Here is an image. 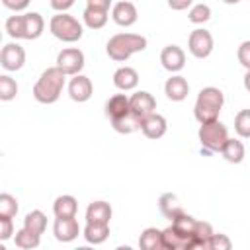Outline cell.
<instances>
[{"mask_svg":"<svg viewBox=\"0 0 250 250\" xmlns=\"http://www.w3.org/2000/svg\"><path fill=\"white\" fill-rule=\"evenodd\" d=\"M195 223H197V219L195 217H191V215H188L186 211L184 213H180L176 219H172V227L186 238V244H188V240H189V236L193 234V229H195ZM184 250H186V246H184Z\"/></svg>","mask_w":250,"mask_h":250,"instance_id":"4316f807","label":"cell"},{"mask_svg":"<svg viewBox=\"0 0 250 250\" xmlns=\"http://www.w3.org/2000/svg\"><path fill=\"white\" fill-rule=\"evenodd\" d=\"M244 88H246V92H250V70H246V74H244Z\"/></svg>","mask_w":250,"mask_h":250,"instance_id":"7bdbcfd3","label":"cell"},{"mask_svg":"<svg viewBox=\"0 0 250 250\" xmlns=\"http://www.w3.org/2000/svg\"><path fill=\"white\" fill-rule=\"evenodd\" d=\"M80 232L82 230H80L76 217H55L53 234L59 242H72Z\"/></svg>","mask_w":250,"mask_h":250,"instance_id":"8fae6325","label":"cell"},{"mask_svg":"<svg viewBox=\"0 0 250 250\" xmlns=\"http://www.w3.org/2000/svg\"><path fill=\"white\" fill-rule=\"evenodd\" d=\"M207 248L209 250H230L232 248V240L223 232H213L211 238L207 240Z\"/></svg>","mask_w":250,"mask_h":250,"instance_id":"d590c367","label":"cell"},{"mask_svg":"<svg viewBox=\"0 0 250 250\" xmlns=\"http://www.w3.org/2000/svg\"><path fill=\"white\" fill-rule=\"evenodd\" d=\"M18 82L10 76V74H2L0 76V100L2 102H10L18 96Z\"/></svg>","mask_w":250,"mask_h":250,"instance_id":"4dcf8cb0","label":"cell"},{"mask_svg":"<svg viewBox=\"0 0 250 250\" xmlns=\"http://www.w3.org/2000/svg\"><path fill=\"white\" fill-rule=\"evenodd\" d=\"M131 111L129 107V96L127 94H113L107 102H105V115L109 119H117L123 117Z\"/></svg>","mask_w":250,"mask_h":250,"instance_id":"d6986e66","label":"cell"},{"mask_svg":"<svg viewBox=\"0 0 250 250\" xmlns=\"http://www.w3.org/2000/svg\"><path fill=\"white\" fill-rule=\"evenodd\" d=\"M14 217L0 215V240H8L14 234Z\"/></svg>","mask_w":250,"mask_h":250,"instance_id":"74e56055","label":"cell"},{"mask_svg":"<svg viewBox=\"0 0 250 250\" xmlns=\"http://www.w3.org/2000/svg\"><path fill=\"white\" fill-rule=\"evenodd\" d=\"M14 242H16V246L21 248V250H33V248H37V246L41 244V234L31 232L29 229L21 227L20 230H16Z\"/></svg>","mask_w":250,"mask_h":250,"instance_id":"d4e9b609","label":"cell"},{"mask_svg":"<svg viewBox=\"0 0 250 250\" xmlns=\"http://www.w3.org/2000/svg\"><path fill=\"white\" fill-rule=\"evenodd\" d=\"M111 127H113V131H117V133H121V135H131V133H135V131L141 129V119L135 117V115L129 111V113L123 115V117L111 119Z\"/></svg>","mask_w":250,"mask_h":250,"instance_id":"484cf974","label":"cell"},{"mask_svg":"<svg viewBox=\"0 0 250 250\" xmlns=\"http://www.w3.org/2000/svg\"><path fill=\"white\" fill-rule=\"evenodd\" d=\"M221 154H223V158H225L227 162H230V164H240V162L244 160V156H246V148H244L242 141L229 137L227 143H225L223 148H221Z\"/></svg>","mask_w":250,"mask_h":250,"instance_id":"44dd1931","label":"cell"},{"mask_svg":"<svg viewBox=\"0 0 250 250\" xmlns=\"http://www.w3.org/2000/svg\"><path fill=\"white\" fill-rule=\"evenodd\" d=\"M166 131H168V121H166L164 115H160V113H156V111L150 113V115H146L145 119H141V133H143L146 139L156 141V139L164 137Z\"/></svg>","mask_w":250,"mask_h":250,"instance_id":"5bb4252c","label":"cell"},{"mask_svg":"<svg viewBox=\"0 0 250 250\" xmlns=\"http://www.w3.org/2000/svg\"><path fill=\"white\" fill-rule=\"evenodd\" d=\"M186 246V238L170 225L162 230V248L164 250H184Z\"/></svg>","mask_w":250,"mask_h":250,"instance_id":"f546056e","label":"cell"},{"mask_svg":"<svg viewBox=\"0 0 250 250\" xmlns=\"http://www.w3.org/2000/svg\"><path fill=\"white\" fill-rule=\"evenodd\" d=\"M168 6L176 12H182V10H188L193 6V0H168Z\"/></svg>","mask_w":250,"mask_h":250,"instance_id":"b9f144b4","label":"cell"},{"mask_svg":"<svg viewBox=\"0 0 250 250\" xmlns=\"http://www.w3.org/2000/svg\"><path fill=\"white\" fill-rule=\"evenodd\" d=\"M82 236L88 244H102L109 236V223H86Z\"/></svg>","mask_w":250,"mask_h":250,"instance_id":"ffe728a7","label":"cell"},{"mask_svg":"<svg viewBox=\"0 0 250 250\" xmlns=\"http://www.w3.org/2000/svg\"><path fill=\"white\" fill-rule=\"evenodd\" d=\"M197 139L201 143V150H205V152H221L223 145L229 139L227 125H223L219 119H213V121H207V123H199Z\"/></svg>","mask_w":250,"mask_h":250,"instance_id":"5b68a950","label":"cell"},{"mask_svg":"<svg viewBox=\"0 0 250 250\" xmlns=\"http://www.w3.org/2000/svg\"><path fill=\"white\" fill-rule=\"evenodd\" d=\"M213 45H215V41H213L211 31H207L203 27L193 29L188 37V51L195 59H207L213 53Z\"/></svg>","mask_w":250,"mask_h":250,"instance_id":"8992f818","label":"cell"},{"mask_svg":"<svg viewBox=\"0 0 250 250\" xmlns=\"http://www.w3.org/2000/svg\"><path fill=\"white\" fill-rule=\"evenodd\" d=\"M64 82H66V74L57 64L55 66H49V68H45L41 72V76L33 84V98L39 104L51 105V104H55L61 98L62 88H64Z\"/></svg>","mask_w":250,"mask_h":250,"instance_id":"6da1fadb","label":"cell"},{"mask_svg":"<svg viewBox=\"0 0 250 250\" xmlns=\"http://www.w3.org/2000/svg\"><path fill=\"white\" fill-rule=\"evenodd\" d=\"M129 107H131V113L135 117L145 119L146 115H150V113L156 111V100H154V96L150 92L139 90L133 96H129Z\"/></svg>","mask_w":250,"mask_h":250,"instance_id":"9c48e42d","label":"cell"},{"mask_svg":"<svg viewBox=\"0 0 250 250\" xmlns=\"http://www.w3.org/2000/svg\"><path fill=\"white\" fill-rule=\"evenodd\" d=\"M84 53L78 47H66L57 55V66L66 74V76H74L80 74V70L84 68Z\"/></svg>","mask_w":250,"mask_h":250,"instance_id":"52a82bcc","label":"cell"},{"mask_svg":"<svg viewBox=\"0 0 250 250\" xmlns=\"http://www.w3.org/2000/svg\"><path fill=\"white\" fill-rule=\"evenodd\" d=\"M111 6H113V0H86V8H96V10L109 12Z\"/></svg>","mask_w":250,"mask_h":250,"instance_id":"60d3db41","label":"cell"},{"mask_svg":"<svg viewBox=\"0 0 250 250\" xmlns=\"http://www.w3.org/2000/svg\"><path fill=\"white\" fill-rule=\"evenodd\" d=\"M164 94L172 102H184L189 94V84L182 74H172L164 84Z\"/></svg>","mask_w":250,"mask_h":250,"instance_id":"9a60e30c","label":"cell"},{"mask_svg":"<svg viewBox=\"0 0 250 250\" xmlns=\"http://www.w3.org/2000/svg\"><path fill=\"white\" fill-rule=\"evenodd\" d=\"M188 20L191 23H197V25L205 23V21L211 20V8L207 4H193L189 8V12H188Z\"/></svg>","mask_w":250,"mask_h":250,"instance_id":"836d02e7","label":"cell"},{"mask_svg":"<svg viewBox=\"0 0 250 250\" xmlns=\"http://www.w3.org/2000/svg\"><path fill=\"white\" fill-rule=\"evenodd\" d=\"M23 227L29 229L31 232H37V234H43L45 229H47V215L41 211V209H33L25 215L23 219Z\"/></svg>","mask_w":250,"mask_h":250,"instance_id":"f1b7e54d","label":"cell"},{"mask_svg":"<svg viewBox=\"0 0 250 250\" xmlns=\"http://www.w3.org/2000/svg\"><path fill=\"white\" fill-rule=\"evenodd\" d=\"M158 209H160V213L166 217V219H176L180 213H184V207L180 205V201H178V195L176 193H162L160 197H158Z\"/></svg>","mask_w":250,"mask_h":250,"instance_id":"603a6c76","label":"cell"},{"mask_svg":"<svg viewBox=\"0 0 250 250\" xmlns=\"http://www.w3.org/2000/svg\"><path fill=\"white\" fill-rule=\"evenodd\" d=\"M223 105H225V94L215 86H205L195 98L193 115L199 123H207V121L219 119Z\"/></svg>","mask_w":250,"mask_h":250,"instance_id":"3957f363","label":"cell"},{"mask_svg":"<svg viewBox=\"0 0 250 250\" xmlns=\"http://www.w3.org/2000/svg\"><path fill=\"white\" fill-rule=\"evenodd\" d=\"M29 2H31V0H2L4 8L14 10V12H21V10H25V8L29 6Z\"/></svg>","mask_w":250,"mask_h":250,"instance_id":"f35d334b","label":"cell"},{"mask_svg":"<svg viewBox=\"0 0 250 250\" xmlns=\"http://www.w3.org/2000/svg\"><path fill=\"white\" fill-rule=\"evenodd\" d=\"M223 2H225V4H229V6H234V4H238L240 0H223Z\"/></svg>","mask_w":250,"mask_h":250,"instance_id":"ee69618b","label":"cell"},{"mask_svg":"<svg viewBox=\"0 0 250 250\" xmlns=\"http://www.w3.org/2000/svg\"><path fill=\"white\" fill-rule=\"evenodd\" d=\"M139 248L143 250H164L162 248V230L156 227H146L139 236Z\"/></svg>","mask_w":250,"mask_h":250,"instance_id":"cb8c5ba5","label":"cell"},{"mask_svg":"<svg viewBox=\"0 0 250 250\" xmlns=\"http://www.w3.org/2000/svg\"><path fill=\"white\" fill-rule=\"evenodd\" d=\"M111 205L107 201H92L86 207V223H109L111 221Z\"/></svg>","mask_w":250,"mask_h":250,"instance_id":"ac0fdd59","label":"cell"},{"mask_svg":"<svg viewBox=\"0 0 250 250\" xmlns=\"http://www.w3.org/2000/svg\"><path fill=\"white\" fill-rule=\"evenodd\" d=\"M20 211L18 199L12 193H0V215H8V217H16Z\"/></svg>","mask_w":250,"mask_h":250,"instance_id":"e575fe53","label":"cell"},{"mask_svg":"<svg viewBox=\"0 0 250 250\" xmlns=\"http://www.w3.org/2000/svg\"><path fill=\"white\" fill-rule=\"evenodd\" d=\"M94 94V84L88 76L84 74H74L68 82V96L72 102H78V104H84L92 98Z\"/></svg>","mask_w":250,"mask_h":250,"instance_id":"7c38bea8","label":"cell"},{"mask_svg":"<svg viewBox=\"0 0 250 250\" xmlns=\"http://www.w3.org/2000/svg\"><path fill=\"white\" fill-rule=\"evenodd\" d=\"M139 84V72L133 68V66H119L115 72H113V86L121 92H131L135 90Z\"/></svg>","mask_w":250,"mask_h":250,"instance_id":"2e32d148","label":"cell"},{"mask_svg":"<svg viewBox=\"0 0 250 250\" xmlns=\"http://www.w3.org/2000/svg\"><path fill=\"white\" fill-rule=\"evenodd\" d=\"M4 29L6 33L12 37V39H23V14L20 16H10L4 23Z\"/></svg>","mask_w":250,"mask_h":250,"instance_id":"d6a6232c","label":"cell"},{"mask_svg":"<svg viewBox=\"0 0 250 250\" xmlns=\"http://www.w3.org/2000/svg\"><path fill=\"white\" fill-rule=\"evenodd\" d=\"M0 64L8 72H16L25 64V51L20 43H6L0 51Z\"/></svg>","mask_w":250,"mask_h":250,"instance_id":"ba28073f","label":"cell"},{"mask_svg":"<svg viewBox=\"0 0 250 250\" xmlns=\"http://www.w3.org/2000/svg\"><path fill=\"white\" fill-rule=\"evenodd\" d=\"M236 59H238V62H240L246 70H250V39H246V41H242V43L238 45V49H236Z\"/></svg>","mask_w":250,"mask_h":250,"instance_id":"8d00e7d4","label":"cell"},{"mask_svg":"<svg viewBox=\"0 0 250 250\" xmlns=\"http://www.w3.org/2000/svg\"><path fill=\"white\" fill-rule=\"evenodd\" d=\"M45 29V20L39 12H25L23 14V39L33 41L37 37H41Z\"/></svg>","mask_w":250,"mask_h":250,"instance_id":"e0dca14e","label":"cell"},{"mask_svg":"<svg viewBox=\"0 0 250 250\" xmlns=\"http://www.w3.org/2000/svg\"><path fill=\"white\" fill-rule=\"evenodd\" d=\"M146 37L139 33H115L109 37L105 45V53L115 62H125L135 53H141L146 49Z\"/></svg>","mask_w":250,"mask_h":250,"instance_id":"7a4b0ae2","label":"cell"},{"mask_svg":"<svg viewBox=\"0 0 250 250\" xmlns=\"http://www.w3.org/2000/svg\"><path fill=\"white\" fill-rule=\"evenodd\" d=\"M76 211H78V201L74 195H59L55 201H53V213L55 217H76Z\"/></svg>","mask_w":250,"mask_h":250,"instance_id":"7402d4cb","label":"cell"},{"mask_svg":"<svg viewBox=\"0 0 250 250\" xmlns=\"http://www.w3.org/2000/svg\"><path fill=\"white\" fill-rule=\"evenodd\" d=\"M160 62L168 72L176 74L186 66V53L178 45H166L160 51Z\"/></svg>","mask_w":250,"mask_h":250,"instance_id":"4fadbf2b","label":"cell"},{"mask_svg":"<svg viewBox=\"0 0 250 250\" xmlns=\"http://www.w3.org/2000/svg\"><path fill=\"white\" fill-rule=\"evenodd\" d=\"M49 4L55 12H68L74 6V0H49Z\"/></svg>","mask_w":250,"mask_h":250,"instance_id":"ab89813d","label":"cell"},{"mask_svg":"<svg viewBox=\"0 0 250 250\" xmlns=\"http://www.w3.org/2000/svg\"><path fill=\"white\" fill-rule=\"evenodd\" d=\"M234 131L242 139H250V109H240L234 115Z\"/></svg>","mask_w":250,"mask_h":250,"instance_id":"1f68e13d","label":"cell"},{"mask_svg":"<svg viewBox=\"0 0 250 250\" xmlns=\"http://www.w3.org/2000/svg\"><path fill=\"white\" fill-rule=\"evenodd\" d=\"M111 20L121 25V27H131L137 23L139 20V12H137V6L129 0H119L111 6Z\"/></svg>","mask_w":250,"mask_h":250,"instance_id":"30bf717a","label":"cell"},{"mask_svg":"<svg viewBox=\"0 0 250 250\" xmlns=\"http://www.w3.org/2000/svg\"><path fill=\"white\" fill-rule=\"evenodd\" d=\"M107 18H109V12H105V10L84 8V12H82V20H84L86 27H90V29H102L107 23Z\"/></svg>","mask_w":250,"mask_h":250,"instance_id":"83f0119b","label":"cell"},{"mask_svg":"<svg viewBox=\"0 0 250 250\" xmlns=\"http://www.w3.org/2000/svg\"><path fill=\"white\" fill-rule=\"evenodd\" d=\"M49 31L53 33V37H57L59 41H64V43H76L78 39H82V33H84V27L82 23L66 14V12H57L51 20H49Z\"/></svg>","mask_w":250,"mask_h":250,"instance_id":"277c9868","label":"cell"}]
</instances>
